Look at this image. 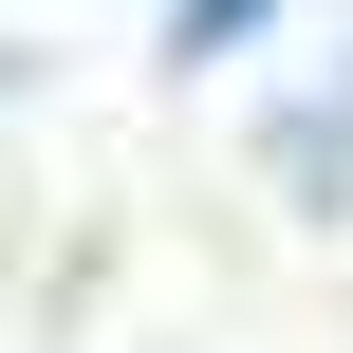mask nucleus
I'll use <instances>...</instances> for the list:
<instances>
[{
	"mask_svg": "<svg viewBox=\"0 0 353 353\" xmlns=\"http://www.w3.org/2000/svg\"><path fill=\"white\" fill-rule=\"evenodd\" d=\"M242 19H261V0H186V37H242Z\"/></svg>",
	"mask_w": 353,
	"mask_h": 353,
	"instance_id": "nucleus-1",
	"label": "nucleus"
}]
</instances>
